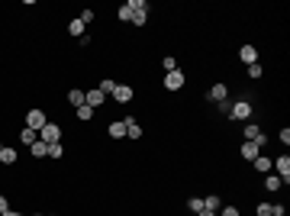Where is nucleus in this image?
Segmentation results:
<instances>
[{"mask_svg": "<svg viewBox=\"0 0 290 216\" xmlns=\"http://www.w3.org/2000/svg\"><path fill=\"white\" fill-rule=\"evenodd\" d=\"M39 139L46 142V145H52V142H58V139H61V126H58V123H46L42 129H39Z\"/></svg>", "mask_w": 290, "mask_h": 216, "instance_id": "obj_1", "label": "nucleus"}, {"mask_svg": "<svg viewBox=\"0 0 290 216\" xmlns=\"http://www.w3.org/2000/svg\"><path fill=\"white\" fill-rule=\"evenodd\" d=\"M184 81H187V77H184L181 68H177V71H168V74H165V91H181Z\"/></svg>", "mask_w": 290, "mask_h": 216, "instance_id": "obj_2", "label": "nucleus"}, {"mask_svg": "<svg viewBox=\"0 0 290 216\" xmlns=\"http://www.w3.org/2000/svg\"><path fill=\"white\" fill-rule=\"evenodd\" d=\"M229 116H232V120H248V116H252V100H245V97H242V100H236Z\"/></svg>", "mask_w": 290, "mask_h": 216, "instance_id": "obj_3", "label": "nucleus"}, {"mask_svg": "<svg viewBox=\"0 0 290 216\" xmlns=\"http://www.w3.org/2000/svg\"><path fill=\"white\" fill-rule=\"evenodd\" d=\"M271 168H277V178H281V184H290V158H287V155H281L277 162H271Z\"/></svg>", "mask_w": 290, "mask_h": 216, "instance_id": "obj_4", "label": "nucleus"}, {"mask_svg": "<svg viewBox=\"0 0 290 216\" xmlns=\"http://www.w3.org/2000/svg\"><path fill=\"white\" fill-rule=\"evenodd\" d=\"M48 120H46V113H42V110H29V113H26V129H42V126H46Z\"/></svg>", "mask_w": 290, "mask_h": 216, "instance_id": "obj_5", "label": "nucleus"}, {"mask_svg": "<svg viewBox=\"0 0 290 216\" xmlns=\"http://www.w3.org/2000/svg\"><path fill=\"white\" fill-rule=\"evenodd\" d=\"M206 100H210V103L229 100V87H226V84H213V87H210V91H206Z\"/></svg>", "mask_w": 290, "mask_h": 216, "instance_id": "obj_6", "label": "nucleus"}, {"mask_svg": "<svg viewBox=\"0 0 290 216\" xmlns=\"http://www.w3.org/2000/svg\"><path fill=\"white\" fill-rule=\"evenodd\" d=\"M103 100H107V94H103V91H97V87H94V91H84V103H87L91 110L103 107Z\"/></svg>", "mask_w": 290, "mask_h": 216, "instance_id": "obj_7", "label": "nucleus"}, {"mask_svg": "<svg viewBox=\"0 0 290 216\" xmlns=\"http://www.w3.org/2000/svg\"><path fill=\"white\" fill-rule=\"evenodd\" d=\"M132 97H136V91H132L129 84H116V87H113V100H116V103H129Z\"/></svg>", "mask_w": 290, "mask_h": 216, "instance_id": "obj_8", "label": "nucleus"}, {"mask_svg": "<svg viewBox=\"0 0 290 216\" xmlns=\"http://www.w3.org/2000/svg\"><path fill=\"white\" fill-rule=\"evenodd\" d=\"M245 142H258V145H265V132H261V126H255V123H248L245 126Z\"/></svg>", "mask_w": 290, "mask_h": 216, "instance_id": "obj_9", "label": "nucleus"}, {"mask_svg": "<svg viewBox=\"0 0 290 216\" xmlns=\"http://www.w3.org/2000/svg\"><path fill=\"white\" fill-rule=\"evenodd\" d=\"M239 155H242L245 162H255V158L261 155V145H258V142H242V148H239Z\"/></svg>", "mask_w": 290, "mask_h": 216, "instance_id": "obj_10", "label": "nucleus"}, {"mask_svg": "<svg viewBox=\"0 0 290 216\" xmlns=\"http://www.w3.org/2000/svg\"><path fill=\"white\" fill-rule=\"evenodd\" d=\"M239 58H242L245 65H258V48L255 46H242L239 48Z\"/></svg>", "mask_w": 290, "mask_h": 216, "instance_id": "obj_11", "label": "nucleus"}, {"mask_svg": "<svg viewBox=\"0 0 290 216\" xmlns=\"http://www.w3.org/2000/svg\"><path fill=\"white\" fill-rule=\"evenodd\" d=\"M122 123H126V139H142V126L136 123V120H122Z\"/></svg>", "mask_w": 290, "mask_h": 216, "instance_id": "obj_12", "label": "nucleus"}, {"mask_svg": "<svg viewBox=\"0 0 290 216\" xmlns=\"http://www.w3.org/2000/svg\"><path fill=\"white\" fill-rule=\"evenodd\" d=\"M68 103H71V107H84V91H81V87H71V91H68Z\"/></svg>", "mask_w": 290, "mask_h": 216, "instance_id": "obj_13", "label": "nucleus"}, {"mask_svg": "<svg viewBox=\"0 0 290 216\" xmlns=\"http://www.w3.org/2000/svg\"><path fill=\"white\" fill-rule=\"evenodd\" d=\"M252 165H255V171H258V174H271V158H267V155H258Z\"/></svg>", "mask_w": 290, "mask_h": 216, "instance_id": "obj_14", "label": "nucleus"}, {"mask_svg": "<svg viewBox=\"0 0 290 216\" xmlns=\"http://www.w3.org/2000/svg\"><path fill=\"white\" fill-rule=\"evenodd\" d=\"M29 152H32V158H48V145H46L42 139H39V142H32V145H29Z\"/></svg>", "mask_w": 290, "mask_h": 216, "instance_id": "obj_15", "label": "nucleus"}, {"mask_svg": "<svg viewBox=\"0 0 290 216\" xmlns=\"http://www.w3.org/2000/svg\"><path fill=\"white\" fill-rule=\"evenodd\" d=\"M110 139H126V123H110Z\"/></svg>", "mask_w": 290, "mask_h": 216, "instance_id": "obj_16", "label": "nucleus"}, {"mask_svg": "<svg viewBox=\"0 0 290 216\" xmlns=\"http://www.w3.org/2000/svg\"><path fill=\"white\" fill-rule=\"evenodd\" d=\"M20 142H23V145H32V142H39V132H36V129H26V126H23V132H20Z\"/></svg>", "mask_w": 290, "mask_h": 216, "instance_id": "obj_17", "label": "nucleus"}, {"mask_svg": "<svg viewBox=\"0 0 290 216\" xmlns=\"http://www.w3.org/2000/svg\"><path fill=\"white\" fill-rule=\"evenodd\" d=\"M0 162H3V165H16V152H13V148H7V145H0Z\"/></svg>", "mask_w": 290, "mask_h": 216, "instance_id": "obj_18", "label": "nucleus"}, {"mask_svg": "<svg viewBox=\"0 0 290 216\" xmlns=\"http://www.w3.org/2000/svg\"><path fill=\"white\" fill-rule=\"evenodd\" d=\"M219 207H222V200L216 197V193H210V197L203 200V210H213V213H219Z\"/></svg>", "mask_w": 290, "mask_h": 216, "instance_id": "obj_19", "label": "nucleus"}, {"mask_svg": "<svg viewBox=\"0 0 290 216\" xmlns=\"http://www.w3.org/2000/svg\"><path fill=\"white\" fill-rule=\"evenodd\" d=\"M265 187H267V191H281V178H277V174H265Z\"/></svg>", "mask_w": 290, "mask_h": 216, "instance_id": "obj_20", "label": "nucleus"}, {"mask_svg": "<svg viewBox=\"0 0 290 216\" xmlns=\"http://www.w3.org/2000/svg\"><path fill=\"white\" fill-rule=\"evenodd\" d=\"M161 68H165V74H168V71H177V58L174 55H165V58H161Z\"/></svg>", "mask_w": 290, "mask_h": 216, "instance_id": "obj_21", "label": "nucleus"}, {"mask_svg": "<svg viewBox=\"0 0 290 216\" xmlns=\"http://www.w3.org/2000/svg\"><path fill=\"white\" fill-rule=\"evenodd\" d=\"M68 32L81 39V36H84V23H81V20H71V23H68Z\"/></svg>", "mask_w": 290, "mask_h": 216, "instance_id": "obj_22", "label": "nucleus"}, {"mask_svg": "<svg viewBox=\"0 0 290 216\" xmlns=\"http://www.w3.org/2000/svg\"><path fill=\"white\" fill-rule=\"evenodd\" d=\"M187 210H191V213H200V210H203V197H191V200H187Z\"/></svg>", "mask_w": 290, "mask_h": 216, "instance_id": "obj_23", "label": "nucleus"}, {"mask_svg": "<svg viewBox=\"0 0 290 216\" xmlns=\"http://www.w3.org/2000/svg\"><path fill=\"white\" fill-rule=\"evenodd\" d=\"M113 87H116V81H113V77H103L97 91H103V94H113Z\"/></svg>", "mask_w": 290, "mask_h": 216, "instance_id": "obj_24", "label": "nucleus"}, {"mask_svg": "<svg viewBox=\"0 0 290 216\" xmlns=\"http://www.w3.org/2000/svg\"><path fill=\"white\" fill-rule=\"evenodd\" d=\"M94 113H97V110H91V107H87V103H84V107H77V120H84V123H87V120H91Z\"/></svg>", "mask_w": 290, "mask_h": 216, "instance_id": "obj_25", "label": "nucleus"}, {"mask_svg": "<svg viewBox=\"0 0 290 216\" xmlns=\"http://www.w3.org/2000/svg\"><path fill=\"white\" fill-rule=\"evenodd\" d=\"M261 74H265L261 65H248V77H252V81H261Z\"/></svg>", "mask_w": 290, "mask_h": 216, "instance_id": "obj_26", "label": "nucleus"}, {"mask_svg": "<svg viewBox=\"0 0 290 216\" xmlns=\"http://www.w3.org/2000/svg\"><path fill=\"white\" fill-rule=\"evenodd\" d=\"M61 155H65L61 142H52V145H48V158H61Z\"/></svg>", "mask_w": 290, "mask_h": 216, "instance_id": "obj_27", "label": "nucleus"}, {"mask_svg": "<svg viewBox=\"0 0 290 216\" xmlns=\"http://www.w3.org/2000/svg\"><path fill=\"white\" fill-rule=\"evenodd\" d=\"M145 20H148L145 10H136V13H132V23H136V26H145Z\"/></svg>", "mask_w": 290, "mask_h": 216, "instance_id": "obj_28", "label": "nucleus"}, {"mask_svg": "<svg viewBox=\"0 0 290 216\" xmlns=\"http://www.w3.org/2000/svg\"><path fill=\"white\" fill-rule=\"evenodd\" d=\"M120 20H122V23H129V20H132V10H129V3H122V7H120Z\"/></svg>", "mask_w": 290, "mask_h": 216, "instance_id": "obj_29", "label": "nucleus"}, {"mask_svg": "<svg viewBox=\"0 0 290 216\" xmlns=\"http://www.w3.org/2000/svg\"><path fill=\"white\" fill-rule=\"evenodd\" d=\"M271 210H274V203H258L255 213H258V216H271Z\"/></svg>", "mask_w": 290, "mask_h": 216, "instance_id": "obj_30", "label": "nucleus"}, {"mask_svg": "<svg viewBox=\"0 0 290 216\" xmlns=\"http://www.w3.org/2000/svg\"><path fill=\"white\" fill-rule=\"evenodd\" d=\"M77 20H81V23H94V10H81V16H77Z\"/></svg>", "mask_w": 290, "mask_h": 216, "instance_id": "obj_31", "label": "nucleus"}, {"mask_svg": "<svg viewBox=\"0 0 290 216\" xmlns=\"http://www.w3.org/2000/svg\"><path fill=\"white\" fill-rule=\"evenodd\" d=\"M216 107H219V113H226V116L232 113V100H219V103H216Z\"/></svg>", "mask_w": 290, "mask_h": 216, "instance_id": "obj_32", "label": "nucleus"}, {"mask_svg": "<svg viewBox=\"0 0 290 216\" xmlns=\"http://www.w3.org/2000/svg\"><path fill=\"white\" fill-rule=\"evenodd\" d=\"M219 216H239L236 207H219Z\"/></svg>", "mask_w": 290, "mask_h": 216, "instance_id": "obj_33", "label": "nucleus"}, {"mask_svg": "<svg viewBox=\"0 0 290 216\" xmlns=\"http://www.w3.org/2000/svg\"><path fill=\"white\" fill-rule=\"evenodd\" d=\"M281 145H290V129H287V126L281 129Z\"/></svg>", "mask_w": 290, "mask_h": 216, "instance_id": "obj_34", "label": "nucleus"}, {"mask_svg": "<svg viewBox=\"0 0 290 216\" xmlns=\"http://www.w3.org/2000/svg\"><path fill=\"white\" fill-rule=\"evenodd\" d=\"M7 210H10V200H7V197H3V193H0V216L7 213Z\"/></svg>", "mask_w": 290, "mask_h": 216, "instance_id": "obj_35", "label": "nucleus"}, {"mask_svg": "<svg viewBox=\"0 0 290 216\" xmlns=\"http://www.w3.org/2000/svg\"><path fill=\"white\" fill-rule=\"evenodd\" d=\"M271 216H287V210H284L281 203H274V210H271Z\"/></svg>", "mask_w": 290, "mask_h": 216, "instance_id": "obj_36", "label": "nucleus"}, {"mask_svg": "<svg viewBox=\"0 0 290 216\" xmlns=\"http://www.w3.org/2000/svg\"><path fill=\"white\" fill-rule=\"evenodd\" d=\"M197 216H216V213H213V210H200Z\"/></svg>", "mask_w": 290, "mask_h": 216, "instance_id": "obj_37", "label": "nucleus"}, {"mask_svg": "<svg viewBox=\"0 0 290 216\" xmlns=\"http://www.w3.org/2000/svg\"><path fill=\"white\" fill-rule=\"evenodd\" d=\"M3 216H26V213H16V210H7V213H3Z\"/></svg>", "mask_w": 290, "mask_h": 216, "instance_id": "obj_38", "label": "nucleus"}, {"mask_svg": "<svg viewBox=\"0 0 290 216\" xmlns=\"http://www.w3.org/2000/svg\"><path fill=\"white\" fill-rule=\"evenodd\" d=\"M32 216H42V213H32Z\"/></svg>", "mask_w": 290, "mask_h": 216, "instance_id": "obj_39", "label": "nucleus"}]
</instances>
